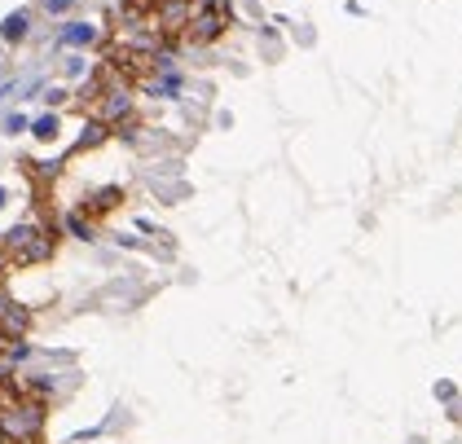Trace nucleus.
I'll list each match as a JSON object with an SVG mask.
<instances>
[{
    "instance_id": "obj_2",
    "label": "nucleus",
    "mask_w": 462,
    "mask_h": 444,
    "mask_svg": "<svg viewBox=\"0 0 462 444\" xmlns=\"http://www.w3.org/2000/svg\"><path fill=\"white\" fill-rule=\"evenodd\" d=\"M22 31H27V18H9V22H5V36H9V40H18Z\"/></svg>"
},
{
    "instance_id": "obj_1",
    "label": "nucleus",
    "mask_w": 462,
    "mask_h": 444,
    "mask_svg": "<svg viewBox=\"0 0 462 444\" xmlns=\"http://www.w3.org/2000/svg\"><path fill=\"white\" fill-rule=\"evenodd\" d=\"M194 36H198V40L220 36V13H203V18H194Z\"/></svg>"
}]
</instances>
